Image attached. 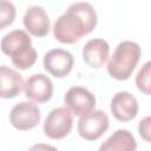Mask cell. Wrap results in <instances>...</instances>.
<instances>
[{
    "label": "cell",
    "mask_w": 151,
    "mask_h": 151,
    "mask_svg": "<svg viewBox=\"0 0 151 151\" xmlns=\"http://www.w3.org/2000/svg\"><path fill=\"white\" fill-rule=\"evenodd\" d=\"M150 74H151V63L147 61L144 64V66L139 70L136 77V84L139 91H142L144 94H150Z\"/></svg>",
    "instance_id": "cell-16"
},
{
    "label": "cell",
    "mask_w": 151,
    "mask_h": 151,
    "mask_svg": "<svg viewBox=\"0 0 151 151\" xmlns=\"http://www.w3.org/2000/svg\"><path fill=\"white\" fill-rule=\"evenodd\" d=\"M142 55L139 45L134 41H122L116 47L107 63L109 74L117 80H126L134 71Z\"/></svg>",
    "instance_id": "cell-3"
},
{
    "label": "cell",
    "mask_w": 151,
    "mask_h": 151,
    "mask_svg": "<svg viewBox=\"0 0 151 151\" xmlns=\"http://www.w3.org/2000/svg\"><path fill=\"white\" fill-rule=\"evenodd\" d=\"M24 88V79L21 74L5 65L0 66V98H14Z\"/></svg>",
    "instance_id": "cell-13"
},
{
    "label": "cell",
    "mask_w": 151,
    "mask_h": 151,
    "mask_svg": "<svg viewBox=\"0 0 151 151\" xmlns=\"http://www.w3.org/2000/svg\"><path fill=\"white\" fill-rule=\"evenodd\" d=\"M15 7L9 0H0V29L12 25L15 19Z\"/></svg>",
    "instance_id": "cell-15"
},
{
    "label": "cell",
    "mask_w": 151,
    "mask_h": 151,
    "mask_svg": "<svg viewBox=\"0 0 151 151\" xmlns=\"http://www.w3.org/2000/svg\"><path fill=\"white\" fill-rule=\"evenodd\" d=\"M97 22V12L91 4L85 1L74 2L54 22L53 35L59 42L72 45L91 33Z\"/></svg>",
    "instance_id": "cell-1"
},
{
    "label": "cell",
    "mask_w": 151,
    "mask_h": 151,
    "mask_svg": "<svg viewBox=\"0 0 151 151\" xmlns=\"http://www.w3.org/2000/svg\"><path fill=\"white\" fill-rule=\"evenodd\" d=\"M22 22L28 33L34 37H45L51 28L48 15L40 6H32L27 8Z\"/></svg>",
    "instance_id": "cell-11"
},
{
    "label": "cell",
    "mask_w": 151,
    "mask_h": 151,
    "mask_svg": "<svg viewBox=\"0 0 151 151\" xmlns=\"http://www.w3.org/2000/svg\"><path fill=\"white\" fill-rule=\"evenodd\" d=\"M110 54V46L104 39H91L83 48V59L92 68L103 67Z\"/></svg>",
    "instance_id": "cell-12"
},
{
    "label": "cell",
    "mask_w": 151,
    "mask_h": 151,
    "mask_svg": "<svg viewBox=\"0 0 151 151\" xmlns=\"http://www.w3.org/2000/svg\"><path fill=\"white\" fill-rule=\"evenodd\" d=\"M0 47L2 53L8 55L13 65L19 70L29 68L37 60V52L32 46V40L22 29L7 33L1 40Z\"/></svg>",
    "instance_id": "cell-2"
},
{
    "label": "cell",
    "mask_w": 151,
    "mask_h": 151,
    "mask_svg": "<svg viewBox=\"0 0 151 151\" xmlns=\"http://www.w3.org/2000/svg\"><path fill=\"white\" fill-rule=\"evenodd\" d=\"M39 107L29 101H21L13 106L9 113L11 124L20 131H27L35 127L40 123Z\"/></svg>",
    "instance_id": "cell-7"
},
{
    "label": "cell",
    "mask_w": 151,
    "mask_h": 151,
    "mask_svg": "<svg viewBox=\"0 0 151 151\" xmlns=\"http://www.w3.org/2000/svg\"><path fill=\"white\" fill-rule=\"evenodd\" d=\"M24 92L26 98L38 104L46 103L53 94V84L51 79L42 74H33L24 83Z\"/></svg>",
    "instance_id": "cell-9"
},
{
    "label": "cell",
    "mask_w": 151,
    "mask_h": 151,
    "mask_svg": "<svg viewBox=\"0 0 151 151\" xmlns=\"http://www.w3.org/2000/svg\"><path fill=\"white\" fill-rule=\"evenodd\" d=\"M150 125H151V118L147 116V117H145L144 119H142L140 122H139V126H138V131H139V134H140V137L145 140V142H150V133H151V127H150Z\"/></svg>",
    "instance_id": "cell-17"
},
{
    "label": "cell",
    "mask_w": 151,
    "mask_h": 151,
    "mask_svg": "<svg viewBox=\"0 0 151 151\" xmlns=\"http://www.w3.org/2000/svg\"><path fill=\"white\" fill-rule=\"evenodd\" d=\"M137 143L127 130H117L99 147L100 151H134Z\"/></svg>",
    "instance_id": "cell-14"
},
{
    "label": "cell",
    "mask_w": 151,
    "mask_h": 151,
    "mask_svg": "<svg viewBox=\"0 0 151 151\" xmlns=\"http://www.w3.org/2000/svg\"><path fill=\"white\" fill-rule=\"evenodd\" d=\"M65 106L76 116H84L96 106V97L87 88L83 86H72L70 87L64 96Z\"/></svg>",
    "instance_id": "cell-6"
},
{
    "label": "cell",
    "mask_w": 151,
    "mask_h": 151,
    "mask_svg": "<svg viewBox=\"0 0 151 151\" xmlns=\"http://www.w3.org/2000/svg\"><path fill=\"white\" fill-rule=\"evenodd\" d=\"M73 114L66 107H58L52 110L44 122V133L46 137L59 140L65 138L72 130Z\"/></svg>",
    "instance_id": "cell-4"
},
{
    "label": "cell",
    "mask_w": 151,
    "mask_h": 151,
    "mask_svg": "<svg viewBox=\"0 0 151 151\" xmlns=\"http://www.w3.org/2000/svg\"><path fill=\"white\" fill-rule=\"evenodd\" d=\"M73 57L61 48H53L44 57V68L55 78L66 77L73 68Z\"/></svg>",
    "instance_id": "cell-8"
},
{
    "label": "cell",
    "mask_w": 151,
    "mask_h": 151,
    "mask_svg": "<svg viewBox=\"0 0 151 151\" xmlns=\"http://www.w3.org/2000/svg\"><path fill=\"white\" fill-rule=\"evenodd\" d=\"M111 112L117 120L124 123L130 122L138 113V101L127 91L118 92L111 99Z\"/></svg>",
    "instance_id": "cell-10"
},
{
    "label": "cell",
    "mask_w": 151,
    "mask_h": 151,
    "mask_svg": "<svg viewBox=\"0 0 151 151\" xmlns=\"http://www.w3.org/2000/svg\"><path fill=\"white\" fill-rule=\"evenodd\" d=\"M107 129L109 117L100 110H92L81 116L78 122V133L85 140H96L100 138Z\"/></svg>",
    "instance_id": "cell-5"
}]
</instances>
